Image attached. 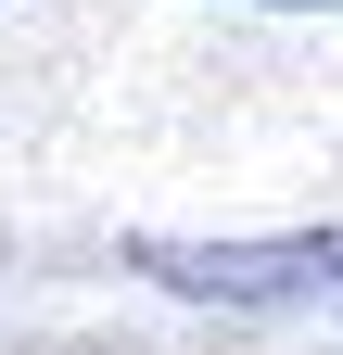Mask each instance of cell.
<instances>
[{"label": "cell", "mask_w": 343, "mask_h": 355, "mask_svg": "<svg viewBox=\"0 0 343 355\" xmlns=\"http://www.w3.org/2000/svg\"><path fill=\"white\" fill-rule=\"evenodd\" d=\"M140 279L165 292H203V304H292L343 266V229H292V241H140L127 254Z\"/></svg>", "instance_id": "1"}, {"label": "cell", "mask_w": 343, "mask_h": 355, "mask_svg": "<svg viewBox=\"0 0 343 355\" xmlns=\"http://www.w3.org/2000/svg\"><path fill=\"white\" fill-rule=\"evenodd\" d=\"M242 13H343V0H242Z\"/></svg>", "instance_id": "2"}]
</instances>
